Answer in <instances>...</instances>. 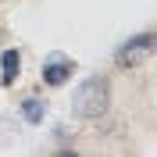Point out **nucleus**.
I'll list each match as a JSON object with an SVG mask.
<instances>
[{
	"mask_svg": "<svg viewBox=\"0 0 157 157\" xmlns=\"http://www.w3.org/2000/svg\"><path fill=\"white\" fill-rule=\"evenodd\" d=\"M111 107V82L104 75H89L78 82L75 97H71V111H75L78 118H86V121H93V118H104Z\"/></svg>",
	"mask_w": 157,
	"mask_h": 157,
	"instance_id": "1",
	"label": "nucleus"
},
{
	"mask_svg": "<svg viewBox=\"0 0 157 157\" xmlns=\"http://www.w3.org/2000/svg\"><path fill=\"white\" fill-rule=\"evenodd\" d=\"M154 54V32H139V36H132L128 43H121V50H118V64L121 68H136L143 57H150Z\"/></svg>",
	"mask_w": 157,
	"mask_h": 157,
	"instance_id": "2",
	"label": "nucleus"
},
{
	"mask_svg": "<svg viewBox=\"0 0 157 157\" xmlns=\"http://www.w3.org/2000/svg\"><path fill=\"white\" fill-rule=\"evenodd\" d=\"M71 71H75V64H71L64 54H50V57L43 61V82H47V86H64Z\"/></svg>",
	"mask_w": 157,
	"mask_h": 157,
	"instance_id": "3",
	"label": "nucleus"
},
{
	"mask_svg": "<svg viewBox=\"0 0 157 157\" xmlns=\"http://www.w3.org/2000/svg\"><path fill=\"white\" fill-rule=\"evenodd\" d=\"M0 71H4V82H14L21 71V57L18 50H4V57H0Z\"/></svg>",
	"mask_w": 157,
	"mask_h": 157,
	"instance_id": "4",
	"label": "nucleus"
},
{
	"mask_svg": "<svg viewBox=\"0 0 157 157\" xmlns=\"http://www.w3.org/2000/svg\"><path fill=\"white\" fill-rule=\"evenodd\" d=\"M21 114H25V121H29V125H39V121H43V100L29 97L25 104H21Z\"/></svg>",
	"mask_w": 157,
	"mask_h": 157,
	"instance_id": "5",
	"label": "nucleus"
}]
</instances>
